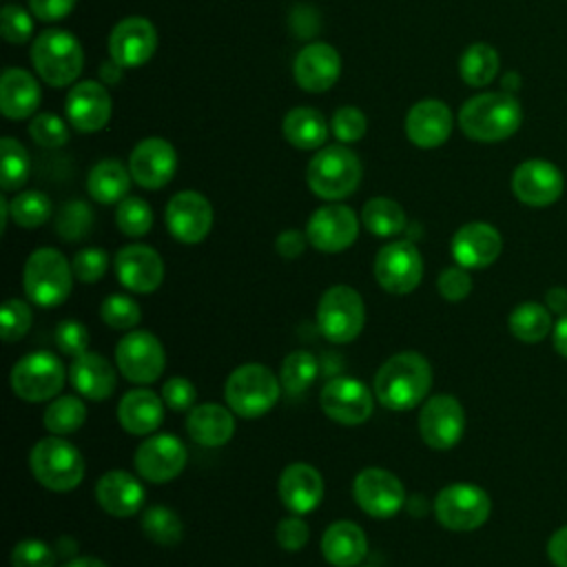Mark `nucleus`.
Segmentation results:
<instances>
[{"instance_id": "14", "label": "nucleus", "mask_w": 567, "mask_h": 567, "mask_svg": "<svg viewBox=\"0 0 567 567\" xmlns=\"http://www.w3.org/2000/svg\"><path fill=\"white\" fill-rule=\"evenodd\" d=\"M321 410L341 425H361L372 416L374 399L370 388L352 377H334L321 388Z\"/></svg>"}, {"instance_id": "6", "label": "nucleus", "mask_w": 567, "mask_h": 567, "mask_svg": "<svg viewBox=\"0 0 567 567\" xmlns=\"http://www.w3.org/2000/svg\"><path fill=\"white\" fill-rule=\"evenodd\" d=\"M359 157L341 146L332 144L321 148L308 164L306 179L310 190L321 199H343L352 195L361 182Z\"/></svg>"}, {"instance_id": "2", "label": "nucleus", "mask_w": 567, "mask_h": 567, "mask_svg": "<svg viewBox=\"0 0 567 567\" xmlns=\"http://www.w3.org/2000/svg\"><path fill=\"white\" fill-rule=\"evenodd\" d=\"M523 122L520 102L507 93H478L458 111L461 131L474 142H501L518 131Z\"/></svg>"}, {"instance_id": "13", "label": "nucleus", "mask_w": 567, "mask_h": 567, "mask_svg": "<svg viewBox=\"0 0 567 567\" xmlns=\"http://www.w3.org/2000/svg\"><path fill=\"white\" fill-rule=\"evenodd\" d=\"M465 432V410L452 394L430 396L419 414V434L432 450L454 447Z\"/></svg>"}, {"instance_id": "38", "label": "nucleus", "mask_w": 567, "mask_h": 567, "mask_svg": "<svg viewBox=\"0 0 567 567\" xmlns=\"http://www.w3.org/2000/svg\"><path fill=\"white\" fill-rule=\"evenodd\" d=\"M363 226L377 237H392L405 228L403 208L390 197H372L361 210Z\"/></svg>"}, {"instance_id": "33", "label": "nucleus", "mask_w": 567, "mask_h": 567, "mask_svg": "<svg viewBox=\"0 0 567 567\" xmlns=\"http://www.w3.org/2000/svg\"><path fill=\"white\" fill-rule=\"evenodd\" d=\"M40 104V86L24 69H7L0 78V111L9 120L29 117Z\"/></svg>"}, {"instance_id": "61", "label": "nucleus", "mask_w": 567, "mask_h": 567, "mask_svg": "<svg viewBox=\"0 0 567 567\" xmlns=\"http://www.w3.org/2000/svg\"><path fill=\"white\" fill-rule=\"evenodd\" d=\"M551 341H554V350L567 359V312L558 317V321L551 328Z\"/></svg>"}, {"instance_id": "63", "label": "nucleus", "mask_w": 567, "mask_h": 567, "mask_svg": "<svg viewBox=\"0 0 567 567\" xmlns=\"http://www.w3.org/2000/svg\"><path fill=\"white\" fill-rule=\"evenodd\" d=\"M120 71H122V66L115 64V62L109 64V66L104 64V66H102V78H104L106 82H117V80H120Z\"/></svg>"}, {"instance_id": "10", "label": "nucleus", "mask_w": 567, "mask_h": 567, "mask_svg": "<svg viewBox=\"0 0 567 567\" xmlns=\"http://www.w3.org/2000/svg\"><path fill=\"white\" fill-rule=\"evenodd\" d=\"M9 381L18 399L27 403L49 401L64 385V365L53 352H29L16 361Z\"/></svg>"}, {"instance_id": "35", "label": "nucleus", "mask_w": 567, "mask_h": 567, "mask_svg": "<svg viewBox=\"0 0 567 567\" xmlns=\"http://www.w3.org/2000/svg\"><path fill=\"white\" fill-rule=\"evenodd\" d=\"M86 188L100 204L122 202L131 188V171H126L117 159H102L89 171Z\"/></svg>"}, {"instance_id": "24", "label": "nucleus", "mask_w": 567, "mask_h": 567, "mask_svg": "<svg viewBox=\"0 0 567 567\" xmlns=\"http://www.w3.org/2000/svg\"><path fill=\"white\" fill-rule=\"evenodd\" d=\"M66 117L80 133H95L111 120V95L104 84L84 80L66 95Z\"/></svg>"}, {"instance_id": "8", "label": "nucleus", "mask_w": 567, "mask_h": 567, "mask_svg": "<svg viewBox=\"0 0 567 567\" xmlns=\"http://www.w3.org/2000/svg\"><path fill=\"white\" fill-rule=\"evenodd\" d=\"M365 321V306L361 295L346 286H330L317 303L319 332L332 343H350L359 337Z\"/></svg>"}, {"instance_id": "12", "label": "nucleus", "mask_w": 567, "mask_h": 567, "mask_svg": "<svg viewBox=\"0 0 567 567\" xmlns=\"http://www.w3.org/2000/svg\"><path fill=\"white\" fill-rule=\"evenodd\" d=\"M374 277L385 292H412L423 277V259L419 248L408 239L383 246L374 257Z\"/></svg>"}, {"instance_id": "27", "label": "nucleus", "mask_w": 567, "mask_h": 567, "mask_svg": "<svg viewBox=\"0 0 567 567\" xmlns=\"http://www.w3.org/2000/svg\"><path fill=\"white\" fill-rule=\"evenodd\" d=\"M279 498L292 514L312 512L323 498V478L308 463H290L279 474Z\"/></svg>"}, {"instance_id": "43", "label": "nucleus", "mask_w": 567, "mask_h": 567, "mask_svg": "<svg viewBox=\"0 0 567 567\" xmlns=\"http://www.w3.org/2000/svg\"><path fill=\"white\" fill-rule=\"evenodd\" d=\"M0 151H2V175H0V184L4 190H18L27 179H29V171H31V159L27 148L13 140V137H2L0 142Z\"/></svg>"}, {"instance_id": "4", "label": "nucleus", "mask_w": 567, "mask_h": 567, "mask_svg": "<svg viewBox=\"0 0 567 567\" xmlns=\"http://www.w3.org/2000/svg\"><path fill=\"white\" fill-rule=\"evenodd\" d=\"M29 467L35 481L51 492H71L84 478V458L80 450L58 434L40 439L31 447Z\"/></svg>"}, {"instance_id": "20", "label": "nucleus", "mask_w": 567, "mask_h": 567, "mask_svg": "<svg viewBox=\"0 0 567 567\" xmlns=\"http://www.w3.org/2000/svg\"><path fill=\"white\" fill-rule=\"evenodd\" d=\"M157 49V31L151 20L131 16L120 20L109 38V53L122 69L140 66L151 60Z\"/></svg>"}, {"instance_id": "17", "label": "nucleus", "mask_w": 567, "mask_h": 567, "mask_svg": "<svg viewBox=\"0 0 567 567\" xmlns=\"http://www.w3.org/2000/svg\"><path fill=\"white\" fill-rule=\"evenodd\" d=\"M186 458V445L177 436L153 434L140 443L133 463L142 478L151 483H166L182 474Z\"/></svg>"}, {"instance_id": "25", "label": "nucleus", "mask_w": 567, "mask_h": 567, "mask_svg": "<svg viewBox=\"0 0 567 567\" xmlns=\"http://www.w3.org/2000/svg\"><path fill=\"white\" fill-rule=\"evenodd\" d=\"M295 82L308 93L328 91L341 73V58L334 47L326 42H312L303 47L292 64Z\"/></svg>"}, {"instance_id": "39", "label": "nucleus", "mask_w": 567, "mask_h": 567, "mask_svg": "<svg viewBox=\"0 0 567 567\" xmlns=\"http://www.w3.org/2000/svg\"><path fill=\"white\" fill-rule=\"evenodd\" d=\"M317 372H319L317 357L308 350H295L284 359L279 370V381L288 394H301L315 383Z\"/></svg>"}, {"instance_id": "11", "label": "nucleus", "mask_w": 567, "mask_h": 567, "mask_svg": "<svg viewBox=\"0 0 567 567\" xmlns=\"http://www.w3.org/2000/svg\"><path fill=\"white\" fill-rule=\"evenodd\" d=\"M115 363L124 379L146 385L159 379L166 365L162 341L146 330H128L115 348Z\"/></svg>"}, {"instance_id": "42", "label": "nucleus", "mask_w": 567, "mask_h": 567, "mask_svg": "<svg viewBox=\"0 0 567 567\" xmlns=\"http://www.w3.org/2000/svg\"><path fill=\"white\" fill-rule=\"evenodd\" d=\"M51 199L42 190H24L9 202L11 219L22 228L42 226L51 217Z\"/></svg>"}, {"instance_id": "62", "label": "nucleus", "mask_w": 567, "mask_h": 567, "mask_svg": "<svg viewBox=\"0 0 567 567\" xmlns=\"http://www.w3.org/2000/svg\"><path fill=\"white\" fill-rule=\"evenodd\" d=\"M62 567H109V565L102 563V560L95 558V556H73V558H69Z\"/></svg>"}, {"instance_id": "32", "label": "nucleus", "mask_w": 567, "mask_h": 567, "mask_svg": "<svg viewBox=\"0 0 567 567\" xmlns=\"http://www.w3.org/2000/svg\"><path fill=\"white\" fill-rule=\"evenodd\" d=\"M233 410L219 403L195 405L186 416L188 436L204 447H219L233 439L235 419Z\"/></svg>"}, {"instance_id": "1", "label": "nucleus", "mask_w": 567, "mask_h": 567, "mask_svg": "<svg viewBox=\"0 0 567 567\" xmlns=\"http://www.w3.org/2000/svg\"><path fill=\"white\" fill-rule=\"evenodd\" d=\"M432 388L430 361L419 352H396L374 374V399L381 405L403 412L416 408Z\"/></svg>"}, {"instance_id": "54", "label": "nucleus", "mask_w": 567, "mask_h": 567, "mask_svg": "<svg viewBox=\"0 0 567 567\" xmlns=\"http://www.w3.org/2000/svg\"><path fill=\"white\" fill-rule=\"evenodd\" d=\"M436 288L439 295L447 301H461L472 292V277L467 272V268L463 266H452L445 268L439 279H436Z\"/></svg>"}, {"instance_id": "46", "label": "nucleus", "mask_w": 567, "mask_h": 567, "mask_svg": "<svg viewBox=\"0 0 567 567\" xmlns=\"http://www.w3.org/2000/svg\"><path fill=\"white\" fill-rule=\"evenodd\" d=\"M100 317L113 330H133L142 319V310L137 301L126 295H109L100 303Z\"/></svg>"}, {"instance_id": "3", "label": "nucleus", "mask_w": 567, "mask_h": 567, "mask_svg": "<svg viewBox=\"0 0 567 567\" xmlns=\"http://www.w3.org/2000/svg\"><path fill=\"white\" fill-rule=\"evenodd\" d=\"M281 381L261 363H244L235 368L224 385L228 408L244 419H259L279 401Z\"/></svg>"}, {"instance_id": "29", "label": "nucleus", "mask_w": 567, "mask_h": 567, "mask_svg": "<svg viewBox=\"0 0 567 567\" xmlns=\"http://www.w3.org/2000/svg\"><path fill=\"white\" fill-rule=\"evenodd\" d=\"M71 385L91 401H104L113 394L117 385V377L113 365L97 352H84L73 359L69 368Z\"/></svg>"}, {"instance_id": "57", "label": "nucleus", "mask_w": 567, "mask_h": 567, "mask_svg": "<svg viewBox=\"0 0 567 567\" xmlns=\"http://www.w3.org/2000/svg\"><path fill=\"white\" fill-rule=\"evenodd\" d=\"M75 7V0H29V9L38 20L53 22L66 18Z\"/></svg>"}, {"instance_id": "37", "label": "nucleus", "mask_w": 567, "mask_h": 567, "mask_svg": "<svg viewBox=\"0 0 567 567\" xmlns=\"http://www.w3.org/2000/svg\"><path fill=\"white\" fill-rule=\"evenodd\" d=\"M498 66H501V60H498L496 49L485 42L470 44L458 60V73H461L463 82L470 86L489 84L496 78Z\"/></svg>"}, {"instance_id": "48", "label": "nucleus", "mask_w": 567, "mask_h": 567, "mask_svg": "<svg viewBox=\"0 0 567 567\" xmlns=\"http://www.w3.org/2000/svg\"><path fill=\"white\" fill-rule=\"evenodd\" d=\"M55 551L40 538H22L11 549V567H55Z\"/></svg>"}, {"instance_id": "7", "label": "nucleus", "mask_w": 567, "mask_h": 567, "mask_svg": "<svg viewBox=\"0 0 567 567\" xmlns=\"http://www.w3.org/2000/svg\"><path fill=\"white\" fill-rule=\"evenodd\" d=\"M31 62L47 84L66 86L80 75L84 53L73 33L49 29L35 38L31 47Z\"/></svg>"}, {"instance_id": "21", "label": "nucleus", "mask_w": 567, "mask_h": 567, "mask_svg": "<svg viewBox=\"0 0 567 567\" xmlns=\"http://www.w3.org/2000/svg\"><path fill=\"white\" fill-rule=\"evenodd\" d=\"M115 275L126 290L148 295L157 290L164 279V261L155 248L128 244L115 255Z\"/></svg>"}, {"instance_id": "31", "label": "nucleus", "mask_w": 567, "mask_h": 567, "mask_svg": "<svg viewBox=\"0 0 567 567\" xmlns=\"http://www.w3.org/2000/svg\"><path fill=\"white\" fill-rule=\"evenodd\" d=\"M164 399H159L153 390L137 388L126 392L117 403V421L120 425L135 436L151 434L164 421Z\"/></svg>"}, {"instance_id": "52", "label": "nucleus", "mask_w": 567, "mask_h": 567, "mask_svg": "<svg viewBox=\"0 0 567 567\" xmlns=\"http://www.w3.org/2000/svg\"><path fill=\"white\" fill-rule=\"evenodd\" d=\"M0 22H2V35L11 44H22L33 33L31 16L18 4H4L0 13Z\"/></svg>"}, {"instance_id": "47", "label": "nucleus", "mask_w": 567, "mask_h": 567, "mask_svg": "<svg viewBox=\"0 0 567 567\" xmlns=\"http://www.w3.org/2000/svg\"><path fill=\"white\" fill-rule=\"evenodd\" d=\"M31 321H33V312H31V306L22 299H7L0 308V334H2V341L4 343H13V341H20L29 328H31Z\"/></svg>"}, {"instance_id": "18", "label": "nucleus", "mask_w": 567, "mask_h": 567, "mask_svg": "<svg viewBox=\"0 0 567 567\" xmlns=\"http://www.w3.org/2000/svg\"><path fill=\"white\" fill-rule=\"evenodd\" d=\"M563 173L547 159H525L512 173V190L525 206H551L563 195Z\"/></svg>"}, {"instance_id": "41", "label": "nucleus", "mask_w": 567, "mask_h": 567, "mask_svg": "<svg viewBox=\"0 0 567 567\" xmlns=\"http://www.w3.org/2000/svg\"><path fill=\"white\" fill-rule=\"evenodd\" d=\"M142 532L157 545H177L184 527L179 516L166 505H151L142 514Z\"/></svg>"}, {"instance_id": "59", "label": "nucleus", "mask_w": 567, "mask_h": 567, "mask_svg": "<svg viewBox=\"0 0 567 567\" xmlns=\"http://www.w3.org/2000/svg\"><path fill=\"white\" fill-rule=\"evenodd\" d=\"M547 558L554 567H567V525L558 527L547 540Z\"/></svg>"}, {"instance_id": "50", "label": "nucleus", "mask_w": 567, "mask_h": 567, "mask_svg": "<svg viewBox=\"0 0 567 567\" xmlns=\"http://www.w3.org/2000/svg\"><path fill=\"white\" fill-rule=\"evenodd\" d=\"M53 339H55V346L60 352L69 354V357H80L89 350V330L84 323L75 321V319H64L58 323L55 332H53Z\"/></svg>"}, {"instance_id": "36", "label": "nucleus", "mask_w": 567, "mask_h": 567, "mask_svg": "<svg viewBox=\"0 0 567 567\" xmlns=\"http://www.w3.org/2000/svg\"><path fill=\"white\" fill-rule=\"evenodd\" d=\"M507 326H509V332L518 341L538 343L540 339H545L551 332L554 321H551V312L547 310V306L536 303V301H523L509 312Z\"/></svg>"}, {"instance_id": "19", "label": "nucleus", "mask_w": 567, "mask_h": 567, "mask_svg": "<svg viewBox=\"0 0 567 567\" xmlns=\"http://www.w3.org/2000/svg\"><path fill=\"white\" fill-rule=\"evenodd\" d=\"M166 226L182 244H199L213 228V206L197 190H182L166 204Z\"/></svg>"}, {"instance_id": "45", "label": "nucleus", "mask_w": 567, "mask_h": 567, "mask_svg": "<svg viewBox=\"0 0 567 567\" xmlns=\"http://www.w3.org/2000/svg\"><path fill=\"white\" fill-rule=\"evenodd\" d=\"M117 228L128 237H142L153 226V210L140 197H124L115 210Z\"/></svg>"}, {"instance_id": "40", "label": "nucleus", "mask_w": 567, "mask_h": 567, "mask_svg": "<svg viewBox=\"0 0 567 567\" xmlns=\"http://www.w3.org/2000/svg\"><path fill=\"white\" fill-rule=\"evenodd\" d=\"M86 421V405L82 399L66 394L51 401L44 410V427L51 434H71Z\"/></svg>"}, {"instance_id": "28", "label": "nucleus", "mask_w": 567, "mask_h": 567, "mask_svg": "<svg viewBox=\"0 0 567 567\" xmlns=\"http://www.w3.org/2000/svg\"><path fill=\"white\" fill-rule=\"evenodd\" d=\"M95 498L104 512L124 518L142 509L146 494L142 483L133 474L124 470H111L97 478Z\"/></svg>"}, {"instance_id": "58", "label": "nucleus", "mask_w": 567, "mask_h": 567, "mask_svg": "<svg viewBox=\"0 0 567 567\" xmlns=\"http://www.w3.org/2000/svg\"><path fill=\"white\" fill-rule=\"evenodd\" d=\"M306 241H308V237H306L301 230L288 228V230H284V233L277 235L275 248H277V252H279L284 259H297V257L303 252Z\"/></svg>"}, {"instance_id": "51", "label": "nucleus", "mask_w": 567, "mask_h": 567, "mask_svg": "<svg viewBox=\"0 0 567 567\" xmlns=\"http://www.w3.org/2000/svg\"><path fill=\"white\" fill-rule=\"evenodd\" d=\"M330 128L339 142L350 144L365 135L368 122H365V115L357 106H341L334 111Z\"/></svg>"}, {"instance_id": "30", "label": "nucleus", "mask_w": 567, "mask_h": 567, "mask_svg": "<svg viewBox=\"0 0 567 567\" xmlns=\"http://www.w3.org/2000/svg\"><path fill=\"white\" fill-rule=\"evenodd\" d=\"M321 554L332 567H357L368 556L365 532L352 520H334L321 536Z\"/></svg>"}, {"instance_id": "56", "label": "nucleus", "mask_w": 567, "mask_h": 567, "mask_svg": "<svg viewBox=\"0 0 567 567\" xmlns=\"http://www.w3.org/2000/svg\"><path fill=\"white\" fill-rule=\"evenodd\" d=\"M275 536H277L279 547H284L288 551H297V549L306 547V543L310 538V529H308V525L301 518L290 516V518H281L279 520Z\"/></svg>"}, {"instance_id": "9", "label": "nucleus", "mask_w": 567, "mask_h": 567, "mask_svg": "<svg viewBox=\"0 0 567 567\" xmlns=\"http://www.w3.org/2000/svg\"><path fill=\"white\" fill-rule=\"evenodd\" d=\"M492 501L474 483H450L434 498L436 520L452 532H472L487 523Z\"/></svg>"}, {"instance_id": "53", "label": "nucleus", "mask_w": 567, "mask_h": 567, "mask_svg": "<svg viewBox=\"0 0 567 567\" xmlns=\"http://www.w3.org/2000/svg\"><path fill=\"white\" fill-rule=\"evenodd\" d=\"M73 275L84 281V284H93V281H100L102 275L106 272V266H109V255L102 250V248H82L80 252H75L73 261Z\"/></svg>"}, {"instance_id": "49", "label": "nucleus", "mask_w": 567, "mask_h": 567, "mask_svg": "<svg viewBox=\"0 0 567 567\" xmlns=\"http://www.w3.org/2000/svg\"><path fill=\"white\" fill-rule=\"evenodd\" d=\"M29 135L33 137L35 144H40L44 148H58V146L66 144V140H69L66 124L53 113L35 115L29 124Z\"/></svg>"}, {"instance_id": "34", "label": "nucleus", "mask_w": 567, "mask_h": 567, "mask_svg": "<svg viewBox=\"0 0 567 567\" xmlns=\"http://www.w3.org/2000/svg\"><path fill=\"white\" fill-rule=\"evenodd\" d=\"M284 137L301 151L319 148L328 137V124L326 117L310 106H295L286 113L281 124Z\"/></svg>"}, {"instance_id": "55", "label": "nucleus", "mask_w": 567, "mask_h": 567, "mask_svg": "<svg viewBox=\"0 0 567 567\" xmlns=\"http://www.w3.org/2000/svg\"><path fill=\"white\" fill-rule=\"evenodd\" d=\"M162 399L171 410L182 412L195 403L197 390L186 377H173L162 385Z\"/></svg>"}, {"instance_id": "64", "label": "nucleus", "mask_w": 567, "mask_h": 567, "mask_svg": "<svg viewBox=\"0 0 567 567\" xmlns=\"http://www.w3.org/2000/svg\"><path fill=\"white\" fill-rule=\"evenodd\" d=\"M11 213H9V202L4 199V197H0V217H2V221H0V230L4 233V228H7V217H9Z\"/></svg>"}, {"instance_id": "22", "label": "nucleus", "mask_w": 567, "mask_h": 567, "mask_svg": "<svg viewBox=\"0 0 567 567\" xmlns=\"http://www.w3.org/2000/svg\"><path fill=\"white\" fill-rule=\"evenodd\" d=\"M177 168V153L171 142L162 137H146L142 140L128 159L131 177L148 190L166 186Z\"/></svg>"}, {"instance_id": "44", "label": "nucleus", "mask_w": 567, "mask_h": 567, "mask_svg": "<svg viewBox=\"0 0 567 567\" xmlns=\"http://www.w3.org/2000/svg\"><path fill=\"white\" fill-rule=\"evenodd\" d=\"M91 226L93 210L80 199L66 202L55 217V230L64 241H82L91 233Z\"/></svg>"}, {"instance_id": "5", "label": "nucleus", "mask_w": 567, "mask_h": 567, "mask_svg": "<svg viewBox=\"0 0 567 567\" xmlns=\"http://www.w3.org/2000/svg\"><path fill=\"white\" fill-rule=\"evenodd\" d=\"M73 277V266L66 261V257L60 250L44 246L29 255L22 284L33 303L51 308L60 306L71 295Z\"/></svg>"}, {"instance_id": "16", "label": "nucleus", "mask_w": 567, "mask_h": 567, "mask_svg": "<svg viewBox=\"0 0 567 567\" xmlns=\"http://www.w3.org/2000/svg\"><path fill=\"white\" fill-rule=\"evenodd\" d=\"M357 235L359 219L354 210L343 204H328L317 208L306 226L310 246L321 252H341L354 244Z\"/></svg>"}, {"instance_id": "26", "label": "nucleus", "mask_w": 567, "mask_h": 567, "mask_svg": "<svg viewBox=\"0 0 567 567\" xmlns=\"http://www.w3.org/2000/svg\"><path fill=\"white\" fill-rule=\"evenodd\" d=\"M452 111L441 100H421L405 115V135L419 148H436L452 133Z\"/></svg>"}, {"instance_id": "60", "label": "nucleus", "mask_w": 567, "mask_h": 567, "mask_svg": "<svg viewBox=\"0 0 567 567\" xmlns=\"http://www.w3.org/2000/svg\"><path fill=\"white\" fill-rule=\"evenodd\" d=\"M545 306L554 315H565L567 312V288L565 286H554L545 292Z\"/></svg>"}, {"instance_id": "23", "label": "nucleus", "mask_w": 567, "mask_h": 567, "mask_svg": "<svg viewBox=\"0 0 567 567\" xmlns=\"http://www.w3.org/2000/svg\"><path fill=\"white\" fill-rule=\"evenodd\" d=\"M503 250L501 233L487 221H470L452 237V257L463 268H487Z\"/></svg>"}, {"instance_id": "15", "label": "nucleus", "mask_w": 567, "mask_h": 567, "mask_svg": "<svg viewBox=\"0 0 567 567\" xmlns=\"http://www.w3.org/2000/svg\"><path fill=\"white\" fill-rule=\"evenodd\" d=\"M352 496L374 518H390L405 505L403 483L383 467H365L354 476Z\"/></svg>"}]
</instances>
